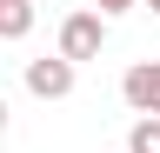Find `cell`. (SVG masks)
<instances>
[{
  "mask_svg": "<svg viewBox=\"0 0 160 153\" xmlns=\"http://www.w3.org/2000/svg\"><path fill=\"white\" fill-rule=\"evenodd\" d=\"M100 47H107V20H100L93 7H80L60 20V60L80 67V60H100Z\"/></svg>",
  "mask_w": 160,
  "mask_h": 153,
  "instance_id": "obj_1",
  "label": "cell"
},
{
  "mask_svg": "<svg viewBox=\"0 0 160 153\" xmlns=\"http://www.w3.org/2000/svg\"><path fill=\"white\" fill-rule=\"evenodd\" d=\"M120 100H127L140 120H160V60H133L127 80H120Z\"/></svg>",
  "mask_w": 160,
  "mask_h": 153,
  "instance_id": "obj_2",
  "label": "cell"
},
{
  "mask_svg": "<svg viewBox=\"0 0 160 153\" xmlns=\"http://www.w3.org/2000/svg\"><path fill=\"white\" fill-rule=\"evenodd\" d=\"M27 93L33 100H67L73 93V67L60 60V53L53 60H27Z\"/></svg>",
  "mask_w": 160,
  "mask_h": 153,
  "instance_id": "obj_3",
  "label": "cell"
},
{
  "mask_svg": "<svg viewBox=\"0 0 160 153\" xmlns=\"http://www.w3.org/2000/svg\"><path fill=\"white\" fill-rule=\"evenodd\" d=\"M33 33V0H0V40H27Z\"/></svg>",
  "mask_w": 160,
  "mask_h": 153,
  "instance_id": "obj_4",
  "label": "cell"
},
{
  "mask_svg": "<svg viewBox=\"0 0 160 153\" xmlns=\"http://www.w3.org/2000/svg\"><path fill=\"white\" fill-rule=\"evenodd\" d=\"M127 153H160V120H133V133H127Z\"/></svg>",
  "mask_w": 160,
  "mask_h": 153,
  "instance_id": "obj_5",
  "label": "cell"
},
{
  "mask_svg": "<svg viewBox=\"0 0 160 153\" xmlns=\"http://www.w3.org/2000/svg\"><path fill=\"white\" fill-rule=\"evenodd\" d=\"M133 7V0H93V13H100V20H113V13H127Z\"/></svg>",
  "mask_w": 160,
  "mask_h": 153,
  "instance_id": "obj_6",
  "label": "cell"
},
{
  "mask_svg": "<svg viewBox=\"0 0 160 153\" xmlns=\"http://www.w3.org/2000/svg\"><path fill=\"white\" fill-rule=\"evenodd\" d=\"M0 133H7V100H0Z\"/></svg>",
  "mask_w": 160,
  "mask_h": 153,
  "instance_id": "obj_7",
  "label": "cell"
},
{
  "mask_svg": "<svg viewBox=\"0 0 160 153\" xmlns=\"http://www.w3.org/2000/svg\"><path fill=\"white\" fill-rule=\"evenodd\" d=\"M147 7H153V20H160V0H147Z\"/></svg>",
  "mask_w": 160,
  "mask_h": 153,
  "instance_id": "obj_8",
  "label": "cell"
}]
</instances>
